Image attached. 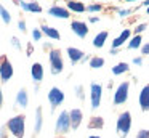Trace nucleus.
I'll return each instance as SVG.
<instances>
[{"instance_id": "f257e3e1", "label": "nucleus", "mask_w": 149, "mask_h": 138, "mask_svg": "<svg viewBox=\"0 0 149 138\" xmlns=\"http://www.w3.org/2000/svg\"><path fill=\"white\" fill-rule=\"evenodd\" d=\"M5 127L10 130V133L16 138H24V128H26V116L24 114H18L15 117H11L7 122Z\"/></svg>"}, {"instance_id": "f03ea898", "label": "nucleus", "mask_w": 149, "mask_h": 138, "mask_svg": "<svg viewBox=\"0 0 149 138\" xmlns=\"http://www.w3.org/2000/svg\"><path fill=\"white\" fill-rule=\"evenodd\" d=\"M50 67H52V74H61L63 69H64V61H63V55H61V50L58 48H52L50 50Z\"/></svg>"}, {"instance_id": "7ed1b4c3", "label": "nucleus", "mask_w": 149, "mask_h": 138, "mask_svg": "<svg viewBox=\"0 0 149 138\" xmlns=\"http://www.w3.org/2000/svg\"><path fill=\"white\" fill-rule=\"evenodd\" d=\"M130 127H132V114L128 111H125L117 119V133H119V137L127 138V135L130 132Z\"/></svg>"}, {"instance_id": "20e7f679", "label": "nucleus", "mask_w": 149, "mask_h": 138, "mask_svg": "<svg viewBox=\"0 0 149 138\" xmlns=\"http://www.w3.org/2000/svg\"><path fill=\"white\" fill-rule=\"evenodd\" d=\"M11 77H13V66H11L10 60L7 55H0V80L5 83Z\"/></svg>"}, {"instance_id": "39448f33", "label": "nucleus", "mask_w": 149, "mask_h": 138, "mask_svg": "<svg viewBox=\"0 0 149 138\" xmlns=\"http://www.w3.org/2000/svg\"><path fill=\"white\" fill-rule=\"evenodd\" d=\"M56 133H68L71 130V122H69V111H61V114L56 119Z\"/></svg>"}, {"instance_id": "423d86ee", "label": "nucleus", "mask_w": 149, "mask_h": 138, "mask_svg": "<svg viewBox=\"0 0 149 138\" xmlns=\"http://www.w3.org/2000/svg\"><path fill=\"white\" fill-rule=\"evenodd\" d=\"M128 88H130V83L128 82H122L119 87H117L116 93H114V104L119 106L123 104L128 98Z\"/></svg>"}, {"instance_id": "0eeeda50", "label": "nucleus", "mask_w": 149, "mask_h": 138, "mask_svg": "<svg viewBox=\"0 0 149 138\" xmlns=\"http://www.w3.org/2000/svg\"><path fill=\"white\" fill-rule=\"evenodd\" d=\"M48 101H50V106H52V111H55L64 101V93H63V90L58 88V87H53L48 92Z\"/></svg>"}, {"instance_id": "6e6552de", "label": "nucleus", "mask_w": 149, "mask_h": 138, "mask_svg": "<svg viewBox=\"0 0 149 138\" xmlns=\"http://www.w3.org/2000/svg\"><path fill=\"white\" fill-rule=\"evenodd\" d=\"M91 109L100 108L101 104V93H103V87L100 83H91Z\"/></svg>"}, {"instance_id": "1a4fd4ad", "label": "nucleus", "mask_w": 149, "mask_h": 138, "mask_svg": "<svg viewBox=\"0 0 149 138\" xmlns=\"http://www.w3.org/2000/svg\"><path fill=\"white\" fill-rule=\"evenodd\" d=\"M68 56H69V60H71L72 64L79 63V61H87L88 60V56L84 53V51L79 50V48H74V47L68 48Z\"/></svg>"}, {"instance_id": "9d476101", "label": "nucleus", "mask_w": 149, "mask_h": 138, "mask_svg": "<svg viewBox=\"0 0 149 138\" xmlns=\"http://www.w3.org/2000/svg\"><path fill=\"white\" fill-rule=\"evenodd\" d=\"M82 119H84V114H82L80 109H71V111H69V122H71L72 130H77V128L80 127Z\"/></svg>"}, {"instance_id": "9b49d317", "label": "nucleus", "mask_w": 149, "mask_h": 138, "mask_svg": "<svg viewBox=\"0 0 149 138\" xmlns=\"http://www.w3.org/2000/svg\"><path fill=\"white\" fill-rule=\"evenodd\" d=\"M71 29L75 35H79L80 39H85L88 34V26L84 21H72L71 22Z\"/></svg>"}, {"instance_id": "f8f14e48", "label": "nucleus", "mask_w": 149, "mask_h": 138, "mask_svg": "<svg viewBox=\"0 0 149 138\" xmlns=\"http://www.w3.org/2000/svg\"><path fill=\"white\" fill-rule=\"evenodd\" d=\"M48 15L50 16H55V18H61V19H68L69 16V10L64 8V6H59V5H55L48 10Z\"/></svg>"}, {"instance_id": "ddd939ff", "label": "nucleus", "mask_w": 149, "mask_h": 138, "mask_svg": "<svg viewBox=\"0 0 149 138\" xmlns=\"http://www.w3.org/2000/svg\"><path fill=\"white\" fill-rule=\"evenodd\" d=\"M139 106L143 111H149V83L143 87L141 93H139Z\"/></svg>"}, {"instance_id": "4468645a", "label": "nucleus", "mask_w": 149, "mask_h": 138, "mask_svg": "<svg viewBox=\"0 0 149 138\" xmlns=\"http://www.w3.org/2000/svg\"><path fill=\"white\" fill-rule=\"evenodd\" d=\"M31 76H32V80L36 83L42 82L43 79V66L40 63H34L32 67H31Z\"/></svg>"}, {"instance_id": "2eb2a0df", "label": "nucleus", "mask_w": 149, "mask_h": 138, "mask_svg": "<svg viewBox=\"0 0 149 138\" xmlns=\"http://www.w3.org/2000/svg\"><path fill=\"white\" fill-rule=\"evenodd\" d=\"M16 3H18V5H21V8H23L24 11H32V13H40V11H42V6H40L37 2L27 3V2H23V0H16Z\"/></svg>"}, {"instance_id": "dca6fc26", "label": "nucleus", "mask_w": 149, "mask_h": 138, "mask_svg": "<svg viewBox=\"0 0 149 138\" xmlns=\"http://www.w3.org/2000/svg\"><path fill=\"white\" fill-rule=\"evenodd\" d=\"M27 103H29L27 90H26V88H21L19 92L16 93V106H19V108H26Z\"/></svg>"}, {"instance_id": "f3484780", "label": "nucleus", "mask_w": 149, "mask_h": 138, "mask_svg": "<svg viewBox=\"0 0 149 138\" xmlns=\"http://www.w3.org/2000/svg\"><path fill=\"white\" fill-rule=\"evenodd\" d=\"M42 34H45L47 37H50V39H55V40H59V39H61V35H59V32L56 31L55 27H52V26H47V24H42Z\"/></svg>"}, {"instance_id": "a211bd4d", "label": "nucleus", "mask_w": 149, "mask_h": 138, "mask_svg": "<svg viewBox=\"0 0 149 138\" xmlns=\"http://www.w3.org/2000/svg\"><path fill=\"white\" fill-rule=\"evenodd\" d=\"M42 124H43V117H42V108H37L36 109V125H34V137H37V135L40 133V130H42Z\"/></svg>"}, {"instance_id": "6ab92c4d", "label": "nucleus", "mask_w": 149, "mask_h": 138, "mask_svg": "<svg viewBox=\"0 0 149 138\" xmlns=\"http://www.w3.org/2000/svg\"><path fill=\"white\" fill-rule=\"evenodd\" d=\"M128 37H130V29H123V31L120 32L119 37L114 39V42H112V48H119L120 45H123V42L128 40Z\"/></svg>"}, {"instance_id": "aec40b11", "label": "nucleus", "mask_w": 149, "mask_h": 138, "mask_svg": "<svg viewBox=\"0 0 149 138\" xmlns=\"http://www.w3.org/2000/svg\"><path fill=\"white\" fill-rule=\"evenodd\" d=\"M68 10L69 11H74V13H84L85 11V5L79 0H72V2L68 3Z\"/></svg>"}, {"instance_id": "412c9836", "label": "nucleus", "mask_w": 149, "mask_h": 138, "mask_svg": "<svg viewBox=\"0 0 149 138\" xmlns=\"http://www.w3.org/2000/svg\"><path fill=\"white\" fill-rule=\"evenodd\" d=\"M104 127V119L100 117V116H93V117L90 119V122H88V128H98V130H101V128Z\"/></svg>"}, {"instance_id": "4be33fe9", "label": "nucleus", "mask_w": 149, "mask_h": 138, "mask_svg": "<svg viewBox=\"0 0 149 138\" xmlns=\"http://www.w3.org/2000/svg\"><path fill=\"white\" fill-rule=\"evenodd\" d=\"M106 39H107V32H106V31L100 32V34H98L96 37L93 39V47H96V48H101V47L104 45V42H106Z\"/></svg>"}, {"instance_id": "5701e85b", "label": "nucleus", "mask_w": 149, "mask_h": 138, "mask_svg": "<svg viewBox=\"0 0 149 138\" xmlns=\"http://www.w3.org/2000/svg\"><path fill=\"white\" fill-rule=\"evenodd\" d=\"M128 69H130L128 63H119L112 67V72L116 74V76H119V74H122V72H127Z\"/></svg>"}, {"instance_id": "b1692460", "label": "nucleus", "mask_w": 149, "mask_h": 138, "mask_svg": "<svg viewBox=\"0 0 149 138\" xmlns=\"http://www.w3.org/2000/svg\"><path fill=\"white\" fill-rule=\"evenodd\" d=\"M104 66V60L100 56H93L90 60V67H93V69H100V67Z\"/></svg>"}, {"instance_id": "393cba45", "label": "nucleus", "mask_w": 149, "mask_h": 138, "mask_svg": "<svg viewBox=\"0 0 149 138\" xmlns=\"http://www.w3.org/2000/svg\"><path fill=\"white\" fill-rule=\"evenodd\" d=\"M0 16H2V19H3V22L5 24H10V21H11V16H10V11H8L7 8H5L2 3H0Z\"/></svg>"}, {"instance_id": "a878e982", "label": "nucleus", "mask_w": 149, "mask_h": 138, "mask_svg": "<svg viewBox=\"0 0 149 138\" xmlns=\"http://www.w3.org/2000/svg\"><path fill=\"white\" fill-rule=\"evenodd\" d=\"M139 47H141V35H135V37L130 40L128 48L130 50H135V48H139Z\"/></svg>"}, {"instance_id": "bb28decb", "label": "nucleus", "mask_w": 149, "mask_h": 138, "mask_svg": "<svg viewBox=\"0 0 149 138\" xmlns=\"http://www.w3.org/2000/svg\"><path fill=\"white\" fill-rule=\"evenodd\" d=\"M87 10H88V11H101V10H103V6H101L100 3H93V5H88Z\"/></svg>"}, {"instance_id": "cd10ccee", "label": "nucleus", "mask_w": 149, "mask_h": 138, "mask_svg": "<svg viewBox=\"0 0 149 138\" xmlns=\"http://www.w3.org/2000/svg\"><path fill=\"white\" fill-rule=\"evenodd\" d=\"M136 138H149V130H146V128L139 130L138 133H136Z\"/></svg>"}, {"instance_id": "c85d7f7f", "label": "nucleus", "mask_w": 149, "mask_h": 138, "mask_svg": "<svg viewBox=\"0 0 149 138\" xmlns=\"http://www.w3.org/2000/svg\"><path fill=\"white\" fill-rule=\"evenodd\" d=\"M75 92H77V96H79V98L84 101V99H85V96H84V87H82V85H77V87H75Z\"/></svg>"}, {"instance_id": "c756f323", "label": "nucleus", "mask_w": 149, "mask_h": 138, "mask_svg": "<svg viewBox=\"0 0 149 138\" xmlns=\"http://www.w3.org/2000/svg\"><path fill=\"white\" fill-rule=\"evenodd\" d=\"M32 39L34 40H40V39H42V32H40V29H34L32 31Z\"/></svg>"}, {"instance_id": "7c9ffc66", "label": "nucleus", "mask_w": 149, "mask_h": 138, "mask_svg": "<svg viewBox=\"0 0 149 138\" xmlns=\"http://www.w3.org/2000/svg\"><path fill=\"white\" fill-rule=\"evenodd\" d=\"M146 27H148L146 24H139V26H136V27H135V35H139V34H141V32L146 29Z\"/></svg>"}, {"instance_id": "2f4dec72", "label": "nucleus", "mask_w": 149, "mask_h": 138, "mask_svg": "<svg viewBox=\"0 0 149 138\" xmlns=\"http://www.w3.org/2000/svg\"><path fill=\"white\" fill-rule=\"evenodd\" d=\"M18 27H19L21 32H26V21H24V19H19V21H18Z\"/></svg>"}, {"instance_id": "473e14b6", "label": "nucleus", "mask_w": 149, "mask_h": 138, "mask_svg": "<svg viewBox=\"0 0 149 138\" xmlns=\"http://www.w3.org/2000/svg\"><path fill=\"white\" fill-rule=\"evenodd\" d=\"M11 43H13V47H15V48L21 50V43H19V40H18L16 37H13V39H11Z\"/></svg>"}, {"instance_id": "72a5a7b5", "label": "nucleus", "mask_w": 149, "mask_h": 138, "mask_svg": "<svg viewBox=\"0 0 149 138\" xmlns=\"http://www.w3.org/2000/svg\"><path fill=\"white\" fill-rule=\"evenodd\" d=\"M130 13H133V10H119V15L122 16H127V15H130Z\"/></svg>"}, {"instance_id": "f704fd0d", "label": "nucleus", "mask_w": 149, "mask_h": 138, "mask_svg": "<svg viewBox=\"0 0 149 138\" xmlns=\"http://www.w3.org/2000/svg\"><path fill=\"white\" fill-rule=\"evenodd\" d=\"M0 138H7V127L0 128Z\"/></svg>"}, {"instance_id": "c9c22d12", "label": "nucleus", "mask_w": 149, "mask_h": 138, "mask_svg": "<svg viewBox=\"0 0 149 138\" xmlns=\"http://www.w3.org/2000/svg\"><path fill=\"white\" fill-rule=\"evenodd\" d=\"M141 51H143V55H149V43H146L144 47L141 48Z\"/></svg>"}, {"instance_id": "e433bc0d", "label": "nucleus", "mask_w": 149, "mask_h": 138, "mask_svg": "<svg viewBox=\"0 0 149 138\" xmlns=\"http://www.w3.org/2000/svg\"><path fill=\"white\" fill-rule=\"evenodd\" d=\"M133 63L138 64V66H141V64H143V58H135V60H133Z\"/></svg>"}, {"instance_id": "4c0bfd02", "label": "nucleus", "mask_w": 149, "mask_h": 138, "mask_svg": "<svg viewBox=\"0 0 149 138\" xmlns=\"http://www.w3.org/2000/svg\"><path fill=\"white\" fill-rule=\"evenodd\" d=\"M2 106H3V92L0 88V109H2Z\"/></svg>"}, {"instance_id": "58836bf2", "label": "nucleus", "mask_w": 149, "mask_h": 138, "mask_svg": "<svg viewBox=\"0 0 149 138\" xmlns=\"http://www.w3.org/2000/svg\"><path fill=\"white\" fill-rule=\"evenodd\" d=\"M100 21V18H96V16H91L90 18V22H98Z\"/></svg>"}, {"instance_id": "ea45409f", "label": "nucleus", "mask_w": 149, "mask_h": 138, "mask_svg": "<svg viewBox=\"0 0 149 138\" xmlns=\"http://www.w3.org/2000/svg\"><path fill=\"white\" fill-rule=\"evenodd\" d=\"M117 51H119V48H111V55H117Z\"/></svg>"}, {"instance_id": "a19ab883", "label": "nucleus", "mask_w": 149, "mask_h": 138, "mask_svg": "<svg viewBox=\"0 0 149 138\" xmlns=\"http://www.w3.org/2000/svg\"><path fill=\"white\" fill-rule=\"evenodd\" d=\"M143 6H149V0H144V2H143Z\"/></svg>"}, {"instance_id": "79ce46f5", "label": "nucleus", "mask_w": 149, "mask_h": 138, "mask_svg": "<svg viewBox=\"0 0 149 138\" xmlns=\"http://www.w3.org/2000/svg\"><path fill=\"white\" fill-rule=\"evenodd\" d=\"M90 138H101V137H98V135H93V137H90Z\"/></svg>"}, {"instance_id": "37998d69", "label": "nucleus", "mask_w": 149, "mask_h": 138, "mask_svg": "<svg viewBox=\"0 0 149 138\" xmlns=\"http://www.w3.org/2000/svg\"><path fill=\"white\" fill-rule=\"evenodd\" d=\"M125 2H135V0H125Z\"/></svg>"}, {"instance_id": "c03bdc74", "label": "nucleus", "mask_w": 149, "mask_h": 138, "mask_svg": "<svg viewBox=\"0 0 149 138\" xmlns=\"http://www.w3.org/2000/svg\"><path fill=\"white\" fill-rule=\"evenodd\" d=\"M56 138H64V137H56Z\"/></svg>"}, {"instance_id": "a18cd8bd", "label": "nucleus", "mask_w": 149, "mask_h": 138, "mask_svg": "<svg viewBox=\"0 0 149 138\" xmlns=\"http://www.w3.org/2000/svg\"><path fill=\"white\" fill-rule=\"evenodd\" d=\"M148 13H149V6H148Z\"/></svg>"}, {"instance_id": "49530a36", "label": "nucleus", "mask_w": 149, "mask_h": 138, "mask_svg": "<svg viewBox=\"0 0 149 138\" xmlns=\"http://www.w3.org/2000/svg\"><path fill=\"white\" fill-rule=\"evenodd\" d=\"M68 2H72V0H68Z\"/></svg>"}, {"instance_id": "de8ad7c7", "label": "nucleus", "mask_w": 149, "mask_h": 138, "mask_svg": "<svg viewBox=\"0 0 149 138\" xmlns=\"http://www.w3.org/2000/svg\"><path fill=\"white\" fill-rule=\"evenodd\" d=\"M34 2H37V0H34Z\"/></svg>"}]
</instances>
